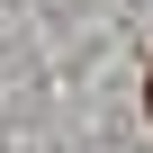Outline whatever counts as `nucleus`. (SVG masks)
<instances>
[{
    "label": "nucleus",
    "mask_w": 153,
    "mask_h": 153,
    "mask_svg": "<svg viewBox=\"0 0 153 153\" xmlns=\"http://www.w3.org/2000/svg\"><path fill=\"white\" fill-rule=\"evenodd\" d=\"M144 99H153V81H144Z\"/></svg>",
    "instance_id": "1"
}]
</instances>
